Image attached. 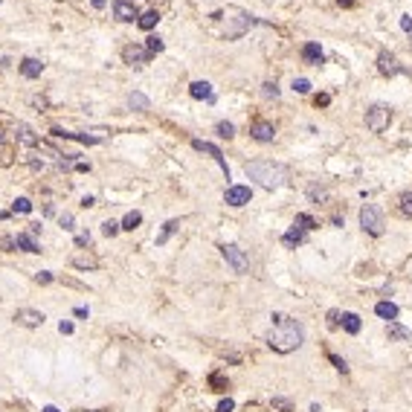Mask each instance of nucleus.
<instances>
[{"label": "nucleus", "mask_w": 412, "mask_h": 412, "mask_svg": "<svg viewBox=\"0 0 412 412\" xmlns=\"http://www.w3.org/2000/svg\"><path fill=\"white\" fill-rule=\"evenodd\" d=\"M302 342H305V328H302V322L287 319V317L279 319V322L273 325L270 337H267V345H270L276 354H290V351H296Z\"/></svg>", "instance_id": "nucleus-1"}, {"label": "nucleus", "mask_w": 412, "mask_h": 412, "mask_svg": "<svg viewBox=\"0 0 412 412\" xmlns=\"http://www.w3.org/2000/svg\"><path fill=\"white\" fill-rule=\"evenodd\" d=\"M250 180H256L261 189H279L287 183V168L282 163H273V160H253V163L244 165Z\"/></svg>", "instance_id": "nucleus-2"}, {"label": "nucleus", "mask_w": 412, "mask_h": 412, "mask_svg": "<svg viewBox=\"0 0 412 412\" xmlns=\"http://www.w3.org/2000/svg\"><path fill=\"white\" fill-rule=\"evenodd\" d=\"M224 18H226V38H229V41L241 38L250 26L256 24V21H253V15H247L244 9H226Z\"/></svg>", "instance_id": "nucleus-3"}, {"label": "nucleus", "mask_w": 412, "mask_h": 412, "mask_svg": "<svg viewBox=\"0 0 412 412\" xmlns=\"http://www.w3.org/2000/svg\"><path fill=\"white\" fill-rule=\"evenodd\" d=\"M389 122H392V110H389L386 105H372L366 110V128L369 131L380 134V131L389 128Z\"/></svg>", "instance_id": "nucleus-4"}, {"label": "nucleus", "mask_w": 412, "mask_h": 412, "mask_svg": "<svg viewBox=\"0 0 412 412\" xmlns=\"http://www.w3.org/2000/svg\"><path fill=\"white\" fill-rule=\"evenodd\" d=\"M360 226L369 236H383V215H380V209L372 206V203H366L360 209Z\"/></svg>", "instance_id": "nucleus-5"}, {"label": "nucleus", "mask_w": 412, "mask_h": 412, "mask_svg": "<svg viewBox=\"0 0 412 412\" xmlns=\"http://www.w3.org/2000/svg\"><path fill=\"white\" fill-rule=\"evenodd\" d=\"M221 253H224L226 264H229L236 273H247L250 261H247V253H244L241 247H236V244H224V247H221Z\"/></svg>", "instance_id": "nucleus-6"}, {"label": "nucleus", "mask_w": 412, "mask_h": 412, "mask_svg": "<svg viewBox=\"0 0 412 412\" xmlns=\"http://www.w3.org/2000/svg\"><path fill=\"white\" fill-rule=\"evenodd\" d=\"M250 198H253V189L250 186H229L224 192V200L229 206H244V203H250Z\"/></svg>", "instance_id": "nucleus-7"}, {"label": "nucleus", "mask_w": 412, "mask_h": 412, "mask_svg": "<svg viewBox=\"0 0 412 412\" xmlns=\"http://www.w3.org/2000/svg\"><path fill=\"white\" fill-rule=\"evenodd\" d=\"M15 322H18V325H26V328H38V325H44V314H41V311H32V308H21V311L15 314Z\"/></svg>", "instance_id": "nucleus-8"}, {"label": "nucleus", "mask_w": 412, "mask_h": 412, "mask_svg": "<svg viewBox=\"0 0 412 412\" xmlns=\"http://www.w3.org/2000/svg\"><path fill=\"white\" fill-rule=\"evenodd\" d=\"M113 18L122 21V24H131V21H140V12L134 9V3H128V0H116L113 3Z\"/></svg>", "instance_id": "nucleus-9"}, {"label": "nucleus", "mask_w": 412, "mask_h": 412, "mask_svg": "<svg viewBox=\"0 0 412 412\" xmlns=\"http://www.w3.org/2000/svg\"><path fill=\"white\" fill-rule=\"evenodd\" d=\"M192 148L195 151H206L209 157H215V163L224 168L226 174H229V168H226V160H224V154H221V148L218 145H212V142H203V140H192Z\"/></svg>", "instance_id": "nucleus-10"}, {"label": "nucleus", "mask_w": 412, "mask_h": 412, "mask_svg": "<svg viewBox=\"0 0 412 412\" xmlns=\"http://www.w3.org/2000/svg\"><path fill=\"white\" fill-rule=\"evenodd\" d=\"M122 58L128 61V64H145V61L151 58V52L140 44H128V47L122 49Z\"/></svg>", "instance_id": "nucleus-11"}, {"label": "nucleus", "mask_w": 412, "mask_h": 412, "mask_svg": "<svg viewBox=\"0 0 412 412\" xmlns=\"http://www.w3.org/2000/svg\"><path fill=\"white\" fill-rule=\"evenodd\" d=\"M377 70H380V76H398L400 64L392 52H380V55H377Z\"/></svg>", "instance_id": "nucleus-12"}, {"label": "nucleus", "mask_w": 412, "mask_h": 412, "mask_svg": "<svg viewBox=\"0 0 412 412\" xmlns=\"http://www.w3.org/2000/svg\"><path fill=\"white\" fill-rule=\"evenodd\" d=\"M250 137L256 142H273V137H276V128H273L270 122H256L253 128H250Z\"/></svg>", "instance_id": "nucleus-13"}, {"label": "nucleus", "mask_w": 412, "mask_h": 412, "mask_svg": "<svg viewBox=\"0 0 412 412\" xmlns=\"http://www.w3.org/2000/svg\"><path fill=\"white\" fill-rule=\"evenodd\" d=\"M386 334H389V340H395V342H406L412 340V331L406 328V325H400V322H386Z\"/></svg>", "instance_id": "nucleus-14"}, {"label": "nucleus", "mask_w": 412, "mask_h": 412, "mask_svg": "<svg viewBox=\"0 0 412 412\" xmlns=\"http://www.w3.org/2000/svg\"><path fill=\"white\" fill-rule=\"evenodd\" d=\"M189 96H192V99H206V102H212L215 99L212 84L209 82H192L189 84Z\"/></svg>", "instance_id": "nucleus-15"}, {"label": "nucleus", "mask_w": 412, "mask_h": 412, "mask_svg": "<svg viewBox=\"0 0 412 412\" xmlns=\"http://www.w3.org/2000/svg\"><path fill=\"white\" fill-rule=\"evenodd\" d=\"M44 73V61L41 58H24L21 61V76H26V79H38Z\"/></svg>", "instance_id": "nucleus-16"}, {"label": "nucleus", "mask_w": 412, "mask_h": 412, "mask_svg": "<svg viewBox=\"0 0 412 412\" xmlns=\"http://www.w3.org/2000/svg\"><path fill=\"white\" fill-rule=\"evenodd\" d=\"M15 247L18 250H24V253H41L38 250V241L32 232H21V236H15Z\"/></svg>", "instance_id": "nucleus-17"}, {"label": "nucleus", "mask_w": 412, "mask_h": 412, "mask_svg": "<svg viewBox=\"0 0 412 412\" xmlns=\"http://www.w3.org/2000/svg\"><path fill=\"white\" fill-rule=\"evenodd\" d=\"M302 58H305L308 64H322V47H319L317 41L305 44V47H302Z\"/></svg>", "instance_id": "nucleus-18"}, {"label": "nucleus", "mask_w": 412, "mask_h": 412, "mask_svg": "<svg viewBox=\"0 0 412 412\" xmlns=\"http://www.w3.org/2000/svg\"><path fill=\"white\" fill-rule=\"evenodd\" d=\"M375 314L380 319L392 322V319H398V305H395V302H377V305H375Z\"/></svg>", "instance_id": "nucleus-19"}, {"label": "nucleus", "mask_w": 412, "mask_h": 412, "mask_svg": "<svg viewBox=\"0 0 412 412\" xmlns=\"http://www.w3.org/2000/svg\"><path fill=\"white\" fill-rule=\"evenodd\" d=\"M55 137H64V140H76V142H84V145H96L99 142V137H87V134H73V131H52Z\"/></svg>", "instance_id": "nucleus-20"}, {"label": "nucleus", "mask_w": 412, "mask_h": 412, "mask_svg": "<svg viewBox=\"0 0 412 412\" xmlns=\"http://www.w3.org/2000/svg\"><path fill=\"white\" fill-rule=\"evenodd\" d=\"M302 241H305V232H302V229H296V226H293V229H287V232L282 236L284 247H299Z\"/></svg>", "instance_id": "nucleus-21"}, {"label": "nucleus", "mask_w": 412, "mask_h": 412, "mask_svg": "<svg viewBox=\"0 0 412 412\" xmlns=\"http://www.w3.org/2000/svg\"><path fill=\"white\" fill-rule=\"evenodd\" d=\"M157 21H160V12H157V9H151V12H142L137 24H140V29H145V32H148V29H154V26H157Z\"/></svg>", "instance_id": "nucleus-22"}, {"label": "nucleus", "mask_w": 412, "mask_h": 412, "mask_svg": "<svg viewBox=\"0 0 412 412\" xmlns=\"http://www.w3.org/2000/svg\"><path fill=\"white\" fill-rule=\"evenodd\" d=\"M140 224H142V212H137V209H134V212H128L125 218H122V229H128V232H134V229H137Z\"/></svg>", "instance_id": "nucleus-23"}, {"label": "nucleus", "mask_w": 412, "mask_h": 412, "mask_svg": "<svg viewBox=\"0 0 412 412\" xmlns=\"http://www.w3.org/2000/svg\"><path fill=\"white\" fill-rule=\"evenodd\" d=\"M398 212L403 218H412V192H403L398 198Z\"/></svg>", "instance_id": "nucleus-24"}, {"label": "nucleus", "mask_w": 412, "mask_h": 412, "mask_svg": "<svg viewBox=\"0 0 412 412\" xmlns=\"http://www.w3.org/2000/svg\"><path fill=\"white\" fill-rule=\"evenodd\" d=\"M342 328L348 334H360V317L357 314H342Z\"/></svg>", "instance_id": "nucleus-25"}, {"label": "nucleus", "mask_w": 412, "mask_h": 412, "mask_svg": "<svg viewBox=\"0 0 412 412\" xmlns=\"http://www.w3.org/2000/svg\"><path fill=\"white\" fill-rule=\"evenodd\" d=\"M128 105L134 107V110H148L151 102H148V96H142V93H131L128 96Z\"/></svg>", "instance_id": "nucleus-26"}, {"label": "nucleus", "mask_w": 412, "mask_h": 412, "mask_svg": "<svg viewBox=\"0 0 412 412\" xmlns=\"http://www.w3.org/2000/svg\"><path fill=\"white\" fill-rule=\"evenodd\" d=\"M18 140L24 142V145H38V137L32 134V128H26V125H18Z\"/></svg>", "instance_id": "nucleus-27"}, {"label": "nucleus", "mask_w": 412, "mask_h": 412, "mask_svg": "<svg viewBox=\"0 0 412 412\" xmlns=\"http://www.w3.org/2000/svg\"><path fill=\"white\" fill-rule=\"evenodd\" d=\"M293 226L296 229H302V232H308V229H314V226H317V221H314V218H311V215H296V221H293Z\"/></svg>", "instance_id": "nucleus-28"}, {"label": "nucleus", "mask_w": 412, "mask_h": 412, "mask_svg": "<svg viewBox=\"0 0 412 412\" xmlns=\"http://www.w3.org/2000/svg\"><path fill=\"white\" fill-rule=\"evenodd\" d=\"M209 386L215 389V392H226V386H229V380H226L221 372H215V375H209Z\"/></svg>", "instance_id": "nucleus-29"}, {"label": "nucleus", "mask_w": 412, "mask_h": 412, "mask_svg": "<svg viewBox=\"0 0 412 412\" xmlns=\"http://www.w3.org/2000/svg\"><path fill=\"white\" fill-rule=\"evenodd\" d=\"M163 38H157V35H151V38H145V49L151 52V55H157V52H163Z\"/></svg>", "instance_id": "nucleus-30"}, {"label": "nucleus", "mask_w": 412, "mask_h": 412, "mask_svg": "<svg viewBox=\"0 0 412 412\" xmlns=\"http://www.w3.org/2000/svg\"><path fill=\"white\" fill-rule=\"evenodd\" d=\"M177 226H180V224H177V221H165V224H163V232L157 236V244H165V241H168V236L174 232Z\"/></svg>", "instance_id": "nucleus-31"}, {"label": "nucleus", "mask_w": 412, "mask_h": 412, "mask_svg": "<svg viewBox=\"0 0 412 412\" xmlns=\"http://www.w3.org/2000/svg\"><path fill=\"white\" fill-rule=\"evenodd\" d=\"M12 212H21V215H29L32 212V203H29V198H18L12 203Z\"/></svg>", "instance_id": "nucleus-32"}, {"label": "nucleus", "mask_w": 412, "mask_h": 412, "mask_svg": "<svg viewBox=\"0 0 412 412\" xmlns=\"http://www.w3.org/2000/svg\"><path fill=\"white\" fill-rule=\"evenodd\" d=\"M73 264H76V267H82V270H93V267H96V259H90V256H87V259H84V256H76V259H73Z\"/></svg>", "instance_id": "nucleus-33"}, {"label": "nucleus", "mask_w": 412, "mask_h": 412, "mask_svg": "<svg viewBox=\"0 0 412 412\" xmlns=\"http://www.w3.org/2000/svg\"><path fill=\"white\" fill-rule=\"evenodd\" d=\"M218 134L226 137V140H232V137H236V125H232V122H218Z\"/></svg>", "instance_id": "nucleus-34"}, {"label": "nucleus", "mask_w": 412, "mask_h": 412, "mask_svg": "<svg viewBox=\"0 0 412 412\" xmlns=\"http://www.w3.org/2000/svg\"><path fill=\"white\" fill-rule=\"evenodd\" d=\"M119 229H122V224H119V221H105V224H102V232H105L107 238H113Z\"/></svg>", "instance_id": "nucleus-35"}, {"label": "nucleus", "mask_w": 412, "mask_h": 412, "mask_svg": "<svg viewBox=\"0 0 412 412\" xmlns=\"http://www.w3.org/2000/svg\"><path fill=\"white\" fill-rule=\"evenodd\" d=\"M328 360L334 363V369H337V372H342V375L348 372V366H345V360H342V357H337L334 351H328Z\"/></svg>", "instance_id": "nucleus-36"}, {"label": "nucleus", "mask_w": 412, "mask_h": 412, "mask_svg": "<svg viewBox=\"0 0 412 412\" xmlns=\"http://www.w3.org/2000/svg\"><path fill=\"white\" fill-rule=\"evenodd\" d=\"M293 90L296 93H308V90H311V82H308V79H293Z\"/></svg>", "instance_id": "nucleus-37"}, {"label": "nucleus", "mask_w": 412, "mask_h": 412, "mask_svg": "<svg viewBox=\"0 0 412 412\" xmlns=\"http://www.w3.org/2000/svg\"><path fill=\"white\" fill-rule=\"evenodd\" d=\"M340 322H342V314H340V311H328V328H337Z\"/></svg>", "instance_id": "nucleus-38"}, {"label": "nucleus", "mask_w": 412, "mask_h": 412, "mask_svg": "<svg viewBox=\"0 0 412 412\" xmlns=\"http://www.w3.org/2000/svg\"><path fill=\"white\" fill-rule=\"evenodd\" d=\"M308 195H311L314 200H325V198H328V192H325V189H317V186L308 189Z\"/></svg>", "instance_id": "nucleus-39"}, {"label": "nucleus", "mask_w": 412, "mask_h": 412, "mask_svg": "<svg viewBox=\"0 0 412 412\" xmlns=\"http://www.w3.org/2000/svg\"><path fill=\"white\" fill-rule=\"evenodd\" d=\"M232 409H236V400L232 398H224L221 403H218V412H232Z\"/></svg>", "instance_id": "nucleus-40"}, {"label": "nucleus", "mask_w": 412, "mask_h": 412, "mask_svg": "<svg viewBox=\"0 0 412 412\" xmlns=\"http://www.w3.org/2000/svg\"><path fill=\"white\" fill-rule=\"evenodd\" d=\"M261 93L267 96V99H270V96H273V99H276V96H279V87H276V84H270V82H267V84H264V90H261Z\"/></svg>", "instance_id": "nucleus-41"}, {"label": "nucleus", "mask_w": 412, "mask_h": 412, "mask_svg": "<svg viewBox=\"0 0 412 412\" xmlns=\"http://www.w3.org/2000/svg\"><path fill=\"white\" fill-rule=\"evenodd\" d=\"M35 279H38L41 284H49V282H52V273H49V270H41V273L35 276Z\"/></svg>", "instance_id": "nucleus-42"}, {"label": "nucleus", "mask_w": 412, "mask_h": 412, "mask_svg": "<svg viewBox=\"0 0 412 412\" xmlns=\"http://www.w3.org/2000/svg\"><path fill=\"white\" fill-rule=\"evenodd\" d=\"M76 221H73V215H61V226H64V229H76Z\"/></svg>", "instance_id": "nucleus-43"}, {"label": "nucleus", "mask_w": 412, "mask_h": 412, "mask_svg": "<svg viewBox=\"0 0 412 412\" xmlns=\"http://www.w3.org/2000/svg\"><path fill=\"white\" fill-rule=\"evenodd\" d=\"M400 29H403V32H412V18H409V15H403V18H400Z\"/></svg>", "instance_id": "nucleus-44"}, {"label": "nucleus", "mask_w": 412, "mask_h": 412, "mask_svg": "<svg viewBox=\"0 0 412 412\" xmlns=\"http://www.w3.org/2000/svg\"><path fill=\"white\" fill-rule=\"evenodd\" d=\"M314 102H317V107H325V105L331 102V96H328V93H319L317 99H314Z\"/></svg>", "instance_id": "nucleus-45"}, {"label": "nucleus", "mask_w": 412, "mask_h": 412, "mask_svg": "<svg viewBox=\"0 0 412 412\" xmlns=\"http://www.w3.org/2000/svg\"><path fill=\"white\" fill-rule=\"evenodd\" d=\"M84 244H90V236H87V232L76 236V247H84Z\"/></svg>", "instance_id": "nucleus-46"}, {"label": "nucleus", "mask_w": 412, "mask_h": 412, "mask_svg": "<svg viewBox=\"0 0 412 412\" xmlns=\"http://www.w3.org/2000/svg\"><path fill=\"white\" fill-rule=\"evenodd\" d=\"M58 331L61 334H73V322H58Z\"/></svg>", "instance_id": "nucleus-47"}, {"label": "nucleus", "mask_w": 412, "mask_h": 412, "mask_svg": "<svg viewBox=\"0 0 412 412\" xmlns=\"http://www.w3.org/2000/svg\"><path fill=\"white\" fill-rule=\"evenodd\" d=\"M90 3H93L96 9H102V6H105V0H90Z\"/></svg>", "instance_id": "nucleus-48"}, {"label": "nucleus", "mask_w": 412, "mask_h": 412, "mask_svg": "<svg viewBox=\"0 0 412 412\" xmlns=\"http://www.w3.org/2000/svg\"><path fill=\"white\" fill-rule=\"evenodd\" d=\"M337 3H340V6H351L354 0H337Z\"/></svg>", "instance_id": "nucleus-49"}, {"label": "nucleus", "mask_w": 412, "mask_h": 412, "mask_svg": "<svg viewBox=\"0 0 412 412\" xmlns=\"http://www.w3.org/2000/svg\"><path fill=\"white\" fill-rule=\"evenodd\" d=\"M41 412H61V409H55V406H44Z\"/></svg>", "instance_id": "nucleus-50"}]
</instances>
